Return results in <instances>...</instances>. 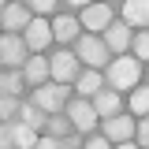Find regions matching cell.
<instances>
[{
	"label": "cell",
	"mask_w": 149,
	"mask_h": 149,
	"mask_svg": "<svg viewBox=\"0 0 149 149\" xmlns=\"http://www.w3.org/2000/svg\"><path fill=\"white\" fill-rule=\"evenodd\" d=\"M0 34H4V26H0Z\"/></svg>",
	"instance_id": "obj_34"
},
{
	"label": "cell",
	"mask_w": 149,
	"mask_h": 149,
	"mask_svg": "<svg viewBox=\"0 0 149 149\" xmlns=\"http://www.w3.org/2000/svg\"><path fill=\"white\" fill-rule=\"evenodd\" d=\"M142 78H146V63L134 52H119V56H112L104 63V86H112L119 93H130Z\"/></svg>",
	"instance_id": "obj_1"
},
{
	"label": "cell",
	"mask_w": 149,
	"mask_h": 149,
	"mask_svg": "<svg viewBox=\"0 0 149 149\" xmlns=\"http://www.w3.org/2000/svg\"><path fill=\"white\" fill-rule=\"evenodd\" d=\"M101 130L108 134V142H112V146H119V142L134 138V116L123 108V112H116V116H108V119H101Z\"/></svg>",
	"instance_id": "obj_11"
},
{
	"label": "cell",
	"mask_w": 149,
	"mask_h": 149,
	"mask_svg": "<svg viewBox=\"0 0 149 149\" xmlns=\"http://www.w3.org/2000/svg\"><path fill=\"white\" fill-rule=\"evenodd\" d=\"M82 142H86V138H82V130H67V134L60 138V149H78Z\"/></svg>",
	"instance_id": "obj_26"
},
{
	"label": "cell",
	"mask_w": 149,
	"mask_h": 149,
	"mask_svg": "<svg viewBox=\"0 0 149 149\" xmlns=\"http://www.w3.org/2000/svg\"><path fill=\"white\" fill-rule=\"evenodd\" d=\"M90 101H93V108H97V116H101V119H108V116H116V112H123V108H127L123 93H119V90H112V86H101V90L93 93Z\"/></svg>",
	"instance_id": "obj_13"
},
{
	"label": "cell",
	"mask_w": 149,
	"mask_h": 149,
	"mask_svg": "<svg viewBox=\"0 0 149 149\" xmlns=\"http://www.w3.org/2000/svg\"><path fill=\"white\" fill-rule=\"evenodd\" d=\"M19 101H22V97L0 93V119H15V116H19Z\"/></svg>",
	"instance_id": "obj_24"
},
{
	"label": "cell",
	"mask_w": 149,
	"mask_h": 149,
	"mask_svg": "<svg viewBox=\"0 0 149 149\" xmlns=\"http://www.w3.org/2000/svg\"><path fill=\"white\" fill-rule=\"evenodd\" d=\"M82 146H90V149H108L112 142H108V134H104V130H101V134H93V130H90V138H86Z\"/></svg>",
	"instance_id": "obj_28"
},
{
	"label": "cell",
	"mask_w": 149,
	"mask_h": 149,
	"mask_svg": "<svg viewBox=\"0 0 149 149\" xmlns=\"http://www.w3.org/2000/svg\"><path fill=\"white\" fill-rule=\"evenodd\" d=\"M101 86H104V71L101 67H82V71L74 74V82H71V90L78 97H93Z\"/></svg>",
	"instance_id": "obj_16"
},
{
	"label": "cell",
	"mask_w": 149,
	"mask_h": 149,
	"mask_svg": "<svg viewBox=\"0 0 149 149\" xmlns=\"http://www.w3.org/2000/svg\"><path fill=\"white\" fill-rule=\"evenodd\" d=\"M34 149H60V138L45 130V134H37V146H34Z\"/></svg>",
	"instance_id": "obj_29"
},
{
	"label": "cell",
	"mask_w": 149,
	"mask_h": 149,
	"mask_svg": "<svg viewBox=\"0 0 149 149\" xmlns=\"http://www.w3.org/2000/svg\"><path fill=\"white\" fill-rule=\"evenodd\" d=\"M146 67H149V63H146Z\"/></svg>",
	"instance_id": "obj_35"
},
{
	"label": "cell",
	"mask_w": 149,
	"mask_h": 149,
	"mask_svg": "<svg viewBox=\"0 0 149 149\" xmlns=\"http://www.w3.org/2000/svg\"><path fill=\"white\" fill-rule=\"evenodd\" d=\"M130 52L138 56L142 63H149V26H146V30H134V41H130Z\"/></svg>",
	"instance_id": "obj_22"
},
{
	"label": "cell",
	"mask_w": 149,
	"mask_h": 149,
	"mask_svg": "<svg viewBox=\"0 0 149 149\" xmlns=\"http://www.w3.org/2000/svg\"><path fill=\"white\" fill-rule=\"evenodd\" d=\"M49 22H52L56 45H74V37L82 34V22H78V15H74V11H56Z\"/></svg>",
	"instance_id": "obj_12"
},
{
	"label": "cell",
	"mask_w": 149,
	"mask_h": 149,
	"mask_svg": "<svg viewBox=\"0 0 149 149\" xmlns=\"http://www.w3.org/2000/svg\"><path fill=\"white\" fill-rule=\"evenodd\" d=\"M116 15L123 19L130 30H146L149 26V0H123L116 8Z\"/></svg>",
	"instance_id": "obj_14"
},
{
	"label": "cell",
	"mask_w": 149,
	"mask_h": 149,
	"mask_svg": "<svg viewBox=\"0 0 149 149\" xmlns=\"http://www.w3.org/2000/svg\"><path fill=\"white\" fill-rule=\"evenodd\" d=\"M108 4H116V8H119V4H123V0H108Z\"/></svg>",
	"instance_id": "obj_31"
},
{
	"label": "cell",
	"mask_w": 149,
	"mask_h": 149,
	"mask_svg": "<svg viewBox=\"0 0 149 149\" xmlns=\"http://www.w3.org/2000/svg\"><path fill=\"white\" fill-rule=\"evenodd\" d=\"M22 37H26V49H30V52H49V45H56L52 22H49L45 15H34V19H30V26L22 30Z\"/></svg>",
	"instance_id": "obj_7"
},
{
	"label": "cell",
	"mask_w": 149,
	"mask_h": 149,
	"mask_svg": "<svg viewBox=\"0 0 149 149\" xmlns=\"http://www.w3.org/2000/svg\"><path fill=\"white\" fill-rule=\"evenodd\" d=\"M30 19H34V11H30L22 0H8V4L0 8V26L11 30V34H22V30L30 26Z\"/></svg>",
	"instance_id": "obj_10"
},
{
	"label": "cell",
	"mask_w": 149,
	"mask_h": 149,
	"mask_svg": "<svg viewBox=\"0 0 149 149\" xmlns=\"http://www.w3.org/2000/svg\"><path fill=\"white\" fill-rule=\"evenodd\" d=\"M63 112H67V119L74 123V130H82V134H90V130L101 127V116H97V108H93L90 97H78V93H71V101L63 104Z\"/></svg>",
	"instance_id": "obj_4"
},
{
	"label": "cell",
	"mask_w": 149,
	"mask_h": 149,
	"mask_svg": "<svg viewBox=\"0 0 149 149\" xmlns=\"http://www.w3.org/2000/svg\"><path fill=\"white\" fill-rule=\"evenodd\" d=\"M15 138H11V119H0V149H11Z\"/></svg>",
	"instance_id": "obj_27"
},
{
	"label": "cell",
	"mask_w": 149,
	"mask_h": 149,
	"mask_svg": "<svg viewBox=\"0 0 149 149\" xmlns=\"http://www.w3.org/2000/svg\"><path fill=\"white\" fill-rule=\"evenodd\" d=\"M0 67H4V60H0Z\"/></svg>",
	"instance_id": "obj_33"
},
{
	"label": "cell",
	"mask_w": 149,
	"mask_h": 149,
	"mask_svg": "<svg viewBox=\"0 0 149 149\" xmlns=\"http://www.w3.org/2000/svg\"><path fill=\"white\" fill-rule=\"evenodd\" d=\"M49 67L56 82H74V74L82 71V60L74 56L71 45H60V49H49Z\"/></svg>",
	"instance_id": "obj_5"
},
{
	"label": "cell",
	"mask_w": 149,
	"mask_h": 149,
	"mask_svg": "<svg viewBox=\"0 0 149 149\" xmlns=\"http://www.w3.org/2000/svg\"><path fill=\"white\" fill-rule=\"evenodd\" d=\"M112 19H116V4H108V0H93V4H86V8L78 11L82 30H93V34H101Z\"/></svg>",
	"instance_id": "obj_6"
},
{
	"label": "cell",
	"mask_w": 149,
	"mask_h": 149,
	"mask_svg": "<svg viewBox=\"0 0 149 149\" xmlns=\"http://www.w3.org/2000/svg\"><path fill=\"white\" fill-rule=\"evenodd\" d=\"M86 4H93V0H63V11H82Z\"/></svg>",
	"instance_id": "obj_30"
},
{
	"label": "cell",
	"mask_w": 149,
	"mask_h": 149,
	"mask_svg": "<svg viewBox=\"0 0 149 149\" xmlns=\"http://www.w3.org/2000/svg\"><path fill=\"white\" fill-rule=\"evenodd\" d=\"M0 60H4V67H22V63L30 60L26 37H22V34H11V30H4V34H0Z\"/></svg>",
	"instance_id": "obj_8"
},
{
	"label": "cell",
	"mask_w": 149,
	"mask_h": 149,
	"mask_svg": "<svg viewBox=\"0 0 149 149\" xmlns=\"http://www.w3.org/2000/svg\"><path fill=\"white\" fill-rule=\"evenodd\" d=\"M74 56L82 60V67H101L104 71V63L112 60V52H108V45H104V37L101 34H93V30H82V34L74 37Z\"/></svg>",
	"instance_id": "obj_2"
},
{
	"label": "cell",
	"mask_w": 149,
	"mask_h": 149,
	"mask_svg": "<svg viewBox=\"0 0 149 149\" xmlns=\"http://www.w3.org/2000/svg\"><path fill=\"white\" fill-rule=\"evenodd\" d=\"M22 74H26V86L34 90L41 82L52 78V67H49V52H30V60L22 63Z\"/></svg>",
	"instance_id": "obj_15"
},
{
	"label": "cell",
	"mask_w": 149,
	"mask_h": 149,
	"mask_svg": "<svg viewBox=\"0 0 149 149\" xmlns=\"http://www.w3.org/2000/svg\"><path fill=\"white\" fill-rule=\"evenodd\" d=\"M101 37H104L108 52H112V56H119V52H130V41H134V30H130L127 22H123V19L116 15V19L108 22V26L101 30Z\"/></svg>",
	"instance_id": "obj_9"
},
{
	"label": "cell",
	"mask_w": 149,
	"mask_h": 149,
	"mask_svg": "<svg viewBox=\"0 0 149 149\" xmlns=\"http://www.w3.org/2000/svg\"><path fill=\"white\" fill-rule=\"evenodd\" d=\"M4 4H8V0H0V8H4Z\"/></svg>",
	"instance_id": "obj_32"
},
{
	"label": "cell",
	"mask_w": 149,
	"mask_h": 149,
	"mask_svg": "<svg viewBox=\"0 0 149 149\" xmlns=\"http://www.w3.org/2000/svg\"><path fill=\"white\" fill-rule=\"evenodd\" d=\"M15 119L30 123L34 130H45V119H49V112L41 108V104H34L30 97H22V101H19V116H15Z\"/></svg>",
	"instance_id": "obj_18"
},
{
	"label": "cell",
	"mask_w": 149,
	"mask_h": 149,
	"mask_svg": "<svg viewBox=\"0 0 149 149\" xmlns=\"http://www.w3.org/2000/svg\"><path fill=\"white\" fill-rule=\"evenodd\" d=\"M34 15H56V11H63V0H22Z\"/></svg>",
	"instance_id": "obj_23"
},
{
	"label": "cell",
	"mask_w": 149,
	"mask_h": 149,
	"mask_svg": "<svg viewBox=\"0 0 149 149\" xmlns=\"http://www.w3.org/2000/svg\"><path fill=\"white\" fill-rule=\"evenodd\" d=\"M71 82H56V78H49V82H41V86H34L30 90V101L34 104H41L45 112H63V104L71 101Z\"/></svg>",
	"instance_id": "obj_3"
},
{
	"label": "cell",
	"mask_w": 149,
	"mask_h": 149,
	"mask_svg": "<svg viewBox=\"0 0 149 149\" xmlns=\"http://www.w3.org/2000/svg\"><path fill=\"white\" fill-rule=\"evenodd\" d=\"M134 142L149 149V116H138V123H134Z\"/></svg>",
	"instance_id": "obj_25"
},
{
	"label": "cell",
	"mask_w": 149,
	"mask_h": 149,
	"mask_svg": "<svg viewBox=\"0 0 149 149\" xmlns=\"http://www.w3.org/2000/svg\"><path fill=\"white\" fill-rule=\"evenodd\" d=\"M26 74L22 67H0V93H11V97H26Z\"/></svg>",
	"instance_id": "obj_17"
},
{
	"label": "cell",
	"mask_w": 149,
	"mask_h": 149,
	"mask_svg": "<svg viewBox=\"0 0 149 149\" xmlns=\"http://www.w3.org/2000/svg\"><path fill=\"white\" fill-rule=\"evenodd\" d=\"M37 134H41V130H34L30 123L11 119V138H15V146H11V149H34V146H37Z\"/></svg>",
	"instance_id": "obj_20"
},
{
	"label": "cell",
	"mask_w": 149,
	"mask_h": 149,
	"mask_svg": "<svg viewBox=\"0 0 149 149\" xmlns=\"http://www.w3.org/2000/svg\"><path fill=\"white\" fill-rule=\"evenodd\" d=\"M45 130L56 134V138H63L67 130H74V123L67 119V112H49V119H45Z\"/></svg>",
	"instance_id": "obj_21"
},
{
	"label": "cell",
	"mask_w": 149,
	"mask_h": 149,
	"mask_svg": "<svg viewBox=\"0 0 149 149\" xmlns=\"http://www.w3.org/2000/svg\"><path fill=\"white\" fill-rule=\"evenodd\" d=\"M127 112L138 119V116H149V82H138L127 97Z\"/></svg>",
	"instance_id": "obj_19"
}]
</instances>
